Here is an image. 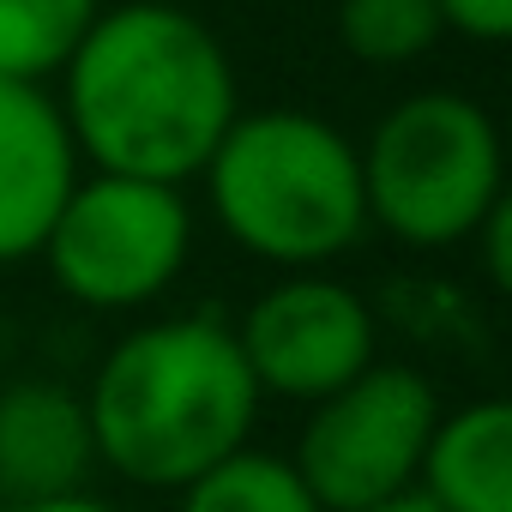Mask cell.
Masks as SVG:
<instances>
[{
	"instance_id": "6da1fadb",
	"label": "cell",
	"mask_w": 512,
	"mask_h": 512,
	"mask_svg": "<svg viewBox=\"0 0 512 512\" xmlns=\"http://www.w3.org/2000/svg\"><path fill=\"white\" fill-rule=\"evenodd\" d=\"M55 79L79 163L97 175L187 187L241 115L223 37L175 0L103 7Z\"/></svg>"
},
{
	"instance_id": "7a4b0ae2",
	"label": "cell",
	"mask_w": 512,
	"mask_h": 512,
	"mask_svg": "<svg viewBox=\"0 0 512 512\" xmlns=\"http://www.w3.org/2000/svg\"><path fill=\"white\" fill-rule=\"evenodd\" d=\"M79 398L97 464L151 494H175L241 452L266 404L223 314L133 326L121 344H109Z\"/></svg>"
},
{
	"instance_id": "3957f363",
	"label": "cell",
	"mask_w": 512,
	"mask_h": 512,
	"mask_svg": "<svg viewBox=\"0 0 512 512\" xmlns=\"http://www.w3.org/2000/svg\"><path fill=\"white\" fill-rule=\"evenodd\" d=\"M199 181L223 235L278 272H320L368 235L362 151L314 109H241Z\"/></svg>"
},
{
	"instance_id": "277c9868",
	"label": "cell",
	"mask_w": 512,
	"mask_h": 512,
	"mask_svg": "<svg viewBox=\"0 0 512 512\" xmlns=\"http://www.w3.org/2000/svg\"><path fill=\"white\" fill-rule=\"evenodd\" d=\"M356 151L368 229H386L416 253L470 247L476 223L506 199L500 127L464 91L398 97Z\"/></svg>"
},
{
	"instance_id": "5b68a950",
	"label": "cell",
	"mask_w": 512,
	"mask_h": 512,
	"mask_svg": "<svg viewBox=\"0 0 512 512\" xmlns=\"http://www.w3.org/2000/svg\"><path fill=\"white\" fill-rule=\"evenodd\" d=\"M193 205L187 187L97 175L85 169L55 211L37 260L49 284L91 314H139L163 302L193 260Z\"/></svg>"
},
{
	"instance_id": "8992f818",
	"label": "cell",
	"mask_w": 512,
	"mask_h": 512,
	"mask_svg": "<svg viewBox=\"0 0 512 512\" xmlns=\"http://www.w3.org/2000/svg\"><path fill=\"white\" fill-rule=\"evenodd\" d=\"M434 416H440V392L422 368L374 362L350 386L308 404L290 464L320 500V512H368L380 500L416 494Z\"/></svg>"
},
{
	"instance_id": "52a82bcc",
	"label": "cell",
	"mask_w": 512,
	"mask_h": 512,
	"mask_svg": "<svg viewBox=\"0 0 512 512\" xmlns=\"http://www.w3.org/2000/svg\"><path fill=\"white\" fill-rule=\"evenodd\" d=\"M235 344L260 398L320 404L380 362V308L344 278L290 272L247 302Z\"/></svg>"
},
{
	"instance_id": "ba28073f",
	"label": "cell",
	"mask_w": 512,
	"mask_h": 512,
	"mask_svg": "<svg viewBox=\"0 0 512 512\" xmlns=\"http://www.w3.org/2000/svg\"><path fill=\"white\" fill-rule=\"evenodd\" d=\"M85 175L79 145L49 85L0 79V272L37 260V247Z\"/></svg>"
},
{
	"instance_id": "9c48e42d",
	"label": "cell",
	"mask_w": 512,
	"mask_h": 512,
	"mask_svg": "<svg viewBox=\"0 0 512 512\" xmlns=\"http://www.w3.org/2000/svg\"><path fill=\"white\" fill-rule=\"evenodd\" d=\"M97 470L85 398L49 374L0 386V506L79 494Z\"/></svg>"
},
{
	"instance_id": "30bf717a",
	"label": "cell",
	"mask_w": 512,
	"mask_h": 512,
	"mask_svg": "<svg viewBox=\"0 0 512 512\" xmlns=\"http://www.w3.org/2000/svg\"><path fill=\"white\" fill-rule=\"evenodd\" d=\"M416 494L434 512H512V404L470 398L434 416Z\"/></svg>"
},
{
	"instance_id": "8fae6325",
	"label": "cell",
	"mask_w": 512,
	"mask_h": 512,
	"mask_svg": "<svg viewBox=\"0 0 512 512\" xmlns=\"http://www.w3.org/2000/svg\"><path fill=\"white\" fill-rule=\"evenodd\" d=\"M109 0H0V79L49 85Z\"/></svg>"
},
{
	"instance_id": "7c38bea8",
	"label": "cell",
	"mask_w": 512,
	"mask_h": 512,
	"mask_svg": "<svg viewBox=\"0 0 512 512\" xmlns=\"http://www.w3.org/2000/svg\"><path fill=\"white\" fill-rule=\"evenodd\" d=\"M175 494H181L175 512H320V500L308 494L296 464L284 452H260V446L229 452L223 464H211L205 476H193Z\"/></svg>"
},
{
	"instance_id": "4fadbf2b",
	"label": "cell",
	"mask_w": 512,
	"mask_h": 512,
	"mask_svg": "<svg viewBox=\"0 0 512 512\" xmlns=\"http://www.w3.org/2000/svg\"><path fill=\"white\" fill-rule=\"evenodd\" d=\"M446 37L434 0H338V43L362 67H410Z\"/></svg>"
},
{
	"instance_id": "5bb4252c",
	"label": "cell",
	"mask_w": 512,
	"mask_h": 512,
	"mask_svg": "<svg viewBox=\"0 0 512 512\" xmlns=\"http://www.w3.org/2000/svg\"><path fill=\"white\" fill-rule=\"evenodd\" d=\"M440 25L458 31L464 43H506L512 37V0H434Z\"/></svg>"
},
{
	"instance_id": "9a60e30c",
	"label": "cell",
	"mask_w": 512,
	"mask_h": 512,
	"mask_svg": "<svg viewBox=\"0 0 512 512\" xmlns=\"http://www.w3.org/2000/svg\"><path fill=\"white\" fill-rule=\"evenodd\" d=\"M476 253H482V278L494 290H512V199H500L482 223H476Z\"/></svg>"
},
{
	"instance_id": "2e32d148",
	"label": "cell",
	"mask_w": 512,
	"mask_h": 512,
	"mask_svg": "<svg viewBox=\"0 0 512 512\" xmlns=\"http://www.w3.org/2000/svg\"><path fill=\"white\" fill-rule=\"evenodd\" d=\"M7 512H121L115 500H103V494H55V500H31V506H7Z\"/></svg>"
},
{
	"instance_id": "e0dca14e",
	"label": "cell",
	"mask_w": 512,
	"mask_h": 512,
	"mask_svg": "<svg viewBox=\"0 0 512 512\" xmlns=\"http://www.w3.org/2000/svg\"><path fill=\"white\" fill-rule=\"evenodd\" d=\"M368 512H434L422 494H398V500H380V506H368Z\"/></svg>"
},
{
	"instance_id": "ac0fdd59",
	"label": "cell",
	"mask_w": 512,
	"mask_h": 512,
	"mask_svg": "<svg viewBox=\"0 0 512 512\" xmlns=\"http://www.w3.org/2000/svg\"><path fill=\"white\" fill-rule=\"evenodd\" d=\"M0 512H7V506H0Z\"/></svg>"
}]
</instances>
